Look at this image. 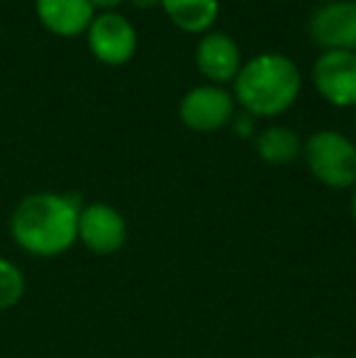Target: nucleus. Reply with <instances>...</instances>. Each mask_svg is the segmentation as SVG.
Segmentation results:
<instances>
[{
	"label": "nucleus",
	"mask_w": 356,
	"mask_h": 358,
	"mask_svg": "<svg viewBox=\"0 0 356 358\" xmlns=\"http://www.w3.org/2000/svg\"><path fill=\"white\" fill-rule=\"evenodd\" d=\"M83 203L69 193H29L10 215L15 246L34 259H57L78 244V215Z\"/></svg>",
	"instance_id": "1"
},
{
	"label": "nucleus",
	"mask_w": 356,
	"mask_h": 358,
	"mask_svg": "<svg viewBox=\"0 0 356 358\" xmlns=\"http://www.w3.org/2000/svg\"><path fill=\"white\" fill-rule=\"evenodd\" d=\"M303 76L285 54L264 52L242 64L232 80L234 103L252 117H278L295 105Z\"/></svg>",
	"instance_id": "2"
},
{
	"label": "nucleus",
	"mask_w": 356,
	"mask_h": 358,
	"mask_svg": "<svg viewBox=\"0 0 356 358\" xmlns=\"http://www.w3.org/2000/svg\"><path fill=\"white\" fill-rule=\"evenodd\" d=\"M303 159L318 183L332 190L356 185V142L342 132L322 129L303 142Z\"/></svg>",
	"instance_id": "3"
},
{
	"label": "nucleus",
	"mask_w": 356,
	"mask_h": 358,
	"mask_svg": "<svg viewBox=\"0 0 356 358\" xmlns=\"http://www.w3.org/2000/svg\"><path fill=\"white\" fill-rule=\"evenodd\" d=\"M234 95L222 85L203 83L190 88L178 105V117L188 129L200 134H213L227 127L234 117Z\"/></svg>",
	"instance_id": "4"
},
{
	"label": "nucleus",
	"mask_w": 356,
	"mask_h": 358,
	"mask_svg": "<svg viewBox=\"0 0 356 358\" xmlns=\"http://www.w3.org/2000/svg\"><path fill=\"white\" fill-rule=\"evenodd\" d=\"M86 39L90 54L105 66H122V64L132 62L139 47L134 24L118 10L95 15L86 32Z\"/></svg>",
	"instance_id": "5"
},
{
	"label": "nucleus",
	"mask_w": 356,
	"mask_h": 358,
	"mask_svg": "<svg viewBox=\"0 0 356 358\" xmlns=\"http://www.w3.org/2000/svg\"><path fill=\"white\" fill-rule=\"evenodd\" d=\"M78 244L95 256H113L127 244V220L108 203H88L78 215Z\"/></svg>",
	"instance_id": "6"
},
{
	"label": "nucleus",
	"mask_w": 356,
	"mask_h": 358,
	"mask_svg": "<svg viewBox=\"0 0 356 358\" xmlns=\"http://www.w3.org/2000/svg\"><path fill=\"white\" fill-rule=\"evenodd\" d=\"M308 32L322 52H356V3L332 0L315 8Z\"/></svg>",
	"instance_id": "7"
},
{
	"label": "nucleus",
	"mask_w": 356,
	"mask_h": 358,
	"mask_svg": "<svg viewBox=\"0 0 356 358\" xmlns=\"http://www.w3.org/2000/svg\"><path fill=\"white\" fill-rule=\"evenodd\" d=\"M313 83L334 108H356V52H322L313 64Z\"/></svg>",
	"instance_id": "8"
},
{
	"label": "nucleus",
	"mask_w": 356,
	"mask_h": 358,
	"mask_svg": "<svg viewBox=\"0 0 356 358\" xmlns=\"http://www.w3.org/2000/svg\"><path fill=\"white\" fill-rule=\"evenodd\" d=\"M242 64V49L227 32L210 29V32L200 34L198 44H195V66L208 78V83L225 88L237 78Z\"/></svg>",
	"instance_id": "9"
},
{
	"label": "nucleus",
	"mask_w": 356,
	"mask_h": 358,
	"mask_svg": "<svg viewBox=\"0 0 356 358\" xmlns=\"http://www.w3.org/2000/svg\"><path fill=\"white\" fill-rule=\"evenodd\" d=\"M34 13L47 32L64 39L86 34L98 15L90 0H34Z\"/></svg>",
	"instance_id": "10"
},
{
	"label": "nucleus",
	"mask_w": 356,
	"mask_h": 358,
	"mask_svg": "<svg viewBox=\"0 0 356 358\" xmlns=\"http://www.w3.org/2000/svg\"><path fill=\"white\" fill-rule=\"evenodd\" d=\"M166 17L188 34H205L220 15V0H162Z\"/></svg>",
	"instance_id": "11"
},
{
	"label": "nucleus",
	"mask_w": 356,
	"mask_h": 358,
	"mask_svg": "<svg viewBox=\"0 0 356 358\" xmlns=\"http://www.w3.org/2000/svg\"><path fill=\"white\" fill-rule=\"evenodd\" d=\"M254 149H257L259 159L271 166H288L298 156H303V139L298 137L295 129L273 124L254 137Z\"/></svg>",
	"instance_id": "12"
},
{
	"label": "nucleus",
	"mask_w": 356,
	"mask_h": 358,
	"mask_svg": "<svg viewBox=\"0 0 356 358\" xmlns=\"http://www.w3.org/2000/svg\"><path fill=\"white\" fill-rule=\"evenodd\" d=\"M24 290H27V280H24L22 268L15 261L0 256V312L20 305Z\"/></svg>",
	"instance_id": "13"
},
{
	"label": "nucleus",
	"mask_w": 356,
	"mask_h": 358,
	"mask_svg": "<svg viewBox=\"0 0 356 358\" xmlns=\"http://www.w3.org/2000/svg\"><path fill=\"white\" fill-rule=\"evenodd\" d=\"M229 124H234V132L244 134V137H249V134L254 132V117H252V115H247V113H242V117H237V113H234V117H232V122H229Z\"/></svg>",
	"instance_id": "14"
},
{
	"label": "nucleus",
	"mask_w": 356,
	"mask_h": 358,
	"mask_svg": "<svg viewBox=\"0 0 356 358\" xmlns=\"http://www.w3.org/2000/svg\"><path fill=\"white\" fill-rule=\"evenodd\" d=\"M93 3V8H95V13H115V10L120 8V5L124 3V0H90Z\"/></svg>",
	"instance_id": "15"
},
{
	"label": "nucleus",
	"mask_w": 356,
	"mask_h": 358,
	"mask_svg": "<svg viewBox=\"0 0 356 358\" xmlns=\"http://www.w3.org/2000/svg\"><path fill=\"white\" fill-rule=\"evenodd\" d=\"M137 8H154V5H159L162 0H132Z\"/></svg>",
	"instance_id": "16"
},
{
	"label": "nucleus",
	"mask_w": 356,
	"mask_h": 358,
	"mask_svg": "<svg viewBox=\"0 0 356 358\" xmlns=\"http://www.w3.org/2000/svg\"><path fill=\"white\" fill-rule=\"evenodd\" d=\"M352 220L356 224V185H354V193H352Z\"/></svg>",
	"instance_id": "17"
},
{
	"label": "nucleus",
	"mask_w": 356,
	"mask_h": 358,
	"mask_svg": "<svg viewBox=\"0 0 356 358\" xmlns=\"http://www.w3.org/2000/svg\"><path fill=\"white\" fill-rule=\"evenodd\" d=\"M308 358H329V356H320V354H318V356H308Z\"/></svg>",
	"instance_id": "18"
},
{
	"label": "nucleus",
	"mask_w": 356,
	"mask_h": 358,
	"mask_svg": "<svg viewBox=\"0 0 356 358\" xmlns=\"http://www.w3.org/2000/svg\"><path fill=\"white\" fill-rule=\"evenodd\" d=\"M354 129H356V117H354Z\"/></svg>",
	"instance_id": "19"
},
{
	"label": "nucleus",
	"mask_w": 356,
	"mask_h": 358,
	"mask_svg": "<svg viewBox=\"0 0 356 358\" xmlns=\"http://www.w3.org/2000/svg\"><path fill=\"white\" fill-rule=\"evenodd\" d=\"M354 3H356V0H354Z\"/></svg>",
	"instance_id": "20"
}]
</instances>
